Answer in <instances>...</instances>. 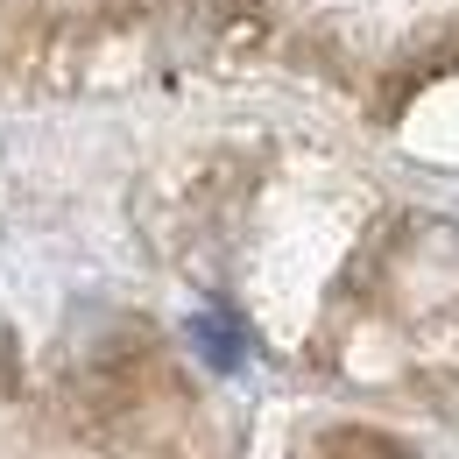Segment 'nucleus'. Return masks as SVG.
Masks as SVG:
<instances>
[{"label": "nucleus", "mask_w": 459, "mask_h": 459, "mask_svg": "<svg viewBox=\"0 0 459 459\" xmlns=\"http://www.w3.org/2000/svg\"><path fill=\"white\" fill-rule=\"evenodd\" d=\"M191 340H198V353L212 368H240V353H247V333H240V318H227V311H198L191 318Z\"/></svg>", "instance_id": "f257e3e1"}, {"label": "nucleus", "mask_w": 459, "mask_h": 459, "mask_svg": "<svg viewBox=\"0 0 459 459\" xmlns=\"http://www.w3.org/2000/svg\"><path fill=\"white\" fill-rule=\"evenodd\" d=\"M14 382V333H7V318H0V389Z\"/></svg>", "instance_id": "7ed1b4c3"}, {"label": "nucleus", "mask_w": 459, "mask_h": 459, "mask_svg": "<svg viewBox=\"0 0 459 459\" xmlns=\"http://www.w3.org/2000/svg\"><path fill=\"white\" fill-rule=\"evenodd\" d=\"M318 459H403V446H389L382 431H325Z\"/></svg>", "instance_id": "f03ea898"}]
</instances>
